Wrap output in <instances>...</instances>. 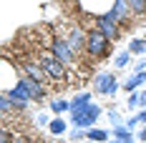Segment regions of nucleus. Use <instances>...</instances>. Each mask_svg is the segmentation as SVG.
I'll list each match as a JSON object with an SVG mask.
<instances>
[{
    "instance_id": "f257e3e1",
    "label": "nucleus",
    "mask_w": 146,
    "mask_h": 143,
    "mask_svg": "<svg viewBox=\"0 0 146 143\" xmlns=\"http://www.w3.org/2000/svg\"><path fill=\"white\" fill-rule=\"evenodd\" d=\"M35 58L40 60V65H43L48 80H53V83H58V86H76V75H73V73L60 63L58 58L50 53V48L38 50V55H35Z\"/></svg>"
},
{
    "instance_id": "f03ea898",
    "label": "nucleus",
    "mask_w": 146,
    "mask_h": 143,
    "mask_svg": "<svg viewBox=\"0 0 146 143\" xmlns=\"http://www.w3.org/2000/svg\"><path fill=\"white\" fill-rule=\"evenodd\" d=\"M111 48H113V43H111L103 33H98L96 28L86 30V55L91 58L93 63L108 58V55H111ZM86 55H83V58H86Z\"/></svg>"
},
{
    "instance_id": "7ed1b4c3",
    "label": "nucleus",
    "mask_w": 146,
    "mask_h": 143,
    "mask_svg": "<svg viewBox=\"0 0 146 143\" xmlns=\"http://www.w3.org/2000/svg\"><path fill=\"white\" fill-rule=\"evenodd\" d=\"M48 48H50V53L58 58V60L68 68V71L78 68V60H81V58L76 55V50L68 45V40H66L63 35H53V38H50V43H48Z\"/></svg>"
},
{
    "instance_id": "20e7f679",
    "label": "nucleus",
    "mask_w": 146,
    "mask_h": 143,
    "mask_svg": "<svg viewBox=\"0 0 146 143\" xmlns=\"http://www.w3.org/2000/svg\"><path fill=\"white\" fill-rule=\"evenodd\" d=\"M103 108L98 105V103H88L86 108H81V111H76V113H71V126L73 128H93V123H98V118H101Z\"/></svg>"
},
{
    "instance_id": "39448f33",
    "label": "nucleus",
    "mask_w": 146,
    "mask_h": 143,
    "mask_svg": "<svg viewBox=\"0 0 146 143\" xmlns=\"http://www.w3.org/2000/svg\"><path fill=\"white\" fill-rule=\"evenodd\" d=\"M118 90H121V83H118L116 73L103 71V73H98V75L93 78V93H98V96H106V98H113Z\"/></svg>"
},
{
    "instance_id": "423d86ee",
    "label": "nucleus",
    "mask_w": 146,
    "mask_h": 143,
    "mask_svg": "<svg viewBox=\"0 0 146 143\" xmlns=\"http://www.w3.org/2000/svg\"><path fill=\"white\" fill-rule=\"evenodd\" d=\"M93 28L98 30V33H103L111 43H118L121 35H123V30L118 28V23H116V18L111 15V10L103 13V15H98V18H93Z\"/></svg>"
},
{
    "instance_id": "0eeeda50",
    "label": "nucleus",
    "mask_w": 146,
    "mask_h": 143,
    "mask_svg": "<svg viewBox=\"0 0 146 143\" xmlns=\"http://www.w3.org/2000/svg\"><path fill=\"white\" fill-rule=\"evenodd\" d=\"M18 73H20V71H18ZM18 80L25 86V90L30 93V98L35 100V103H45V98L50 96V88L43 86V83H40V80H35V78H28V75H23V73H20V75H18Z\"/></svg>"
},
{
    "instance_id": "6e6552de",
    "label": "nucleus",
    "mask_w": 146,
    "mask_h": 143,
    "mask_svg": "<svg viewBox=\"0 0 146 143\" xmlns=\"http://www.w3.org/2000/svg\"><path fill=\"white\" fill-rule=\"evenodd\" d=\"M91 98H93V93H91V90H81V93H76V96L71 98V113L81 111V108H86L88 103H91Z\"/></svg>"
},
{
    "instance_id": "1a4fd4ad",
    "label": "nucleus",
    "mask_w": 146,
    "mask_h": 143,
    "mask_svg": "<svg viewBox=\"0 0 146 143\" xmlns=\"http://www.w3.org/2000/svg\"><path fill=\"white\" fill-rule=\"evenodd\" d=\"M111 138V130L106 128H86V141L91 143H108Z\"/></svg>"
},
{
    "instance_id": "9d476101",
    "label": "nucleus",
    "mask_w": 146,
    "mask_h": 143,
    "mask_svg": "<svg viewBox=\"0 0 146 143\" xmlns=\"http://www.w3.org/2000/svg\"><path fill=\"white\" fill-rule=\"evenodd\" d=\"M48 111L56 113V115H63L66 111L71 113V100H68V98H53L50 103H48Z\"/></svg>"
},
{
    "instance_id": "9b49d317",
    "label": "nucleus",
    "mask_w": 146,
    "mask_h": 143,
    "mask_svg": "<svg viewBox=\"0 0 146 143\" xmlns=\"http://www.w3.org/2000/svg\"><path fill=\"white\" fill-rule=\"evenodd\" d=\"M48 130H50L53 136H63V133L68 130V123H66V118H60V115L50 118V123H48Z\"/></svg>"
},
{
    "instance_id": "f8f14e48",
    "label": "nucleus",
    "mask_w": 146,
    "mask_h": 143,
    "mask_svg": "<svg viewBox=\"0 0 146 143\" xmlns=\"http://www.w3.org/2000/svg\"><path fill=\"white\" fill-rule=\"evenodd\" d=\"M126 50L131 55H146V38H133V40H129Z\"/></svg>"
},
{
    "instance_id": "ddd939ff",
    "label": "nucleus",
    "mask_w": 146,
    "mask_h": 143,
    "mask_svg": "<svg viewBox=\"0 0 146 143\" xmlns=\"http://www.w3.org/2000/svg\"><path fill=\"white\" fill-rule=\"evenodd\" d=\"M131 18H146V0H129Z\"/></svg>"
},
{
    "instance_id": "4468645a",
    "label": "nucleus",
    "mask_w": 146,
    "mask_h": 143,
    "mask_svg": "<svg viewBox=\"0 0 146 143\" xmlns=\"http://www.w3.org/2000/svg\"><path fill=\"white\" fill-rule=\"evenodd\" d=\"M126 65H131V53H129V50H121V53L113 58V68H116V71H123Z\"/></svg>"
},
{
    "instance_id": "2eb2a0df",
    "label": "nucleus",
    "mask_w": 146,
    "mask_h": 143,
    "mask_svg": "<svg viewBox=\"0 0 146 143\" xmlns=\"http://www.w3.org/2000/svg\"><path fill=\"white\" fill-rule=\"evenodd\" d=\"M141 86H144V83H141V80H139V75L133 73L129 80H123V83H121V90H126V93H136Z\"/></svg>"
},
{
    "instance_id": "dca6fc26",
    "label": "nucleus",
    "mask_w": 146,
    "mask_h": 143,
    "mask_svg": "<svg viewBox=\"0 0 146 143\" xmlns=\"http://www.w3.org/2000/svg\"><path fill=\"white\" fill-rule=\"evenodd\" d=\"M111 136H113V138H133L131 128H126L123 123H118V126H113V128H111Z\"/></svg>"
},
{
    "instance_id": "f3484780",
    "label": "nucleus",
    "mask_w": 146,
    "mask_h": 143,
    "mask_svg": "<svg viewBox=\"0 0 146 143\" xmlns=\"http://www.w3.org/2000/svg\"><path fill=\"white\" fill-rule=\"evenodd\" d=\"M126 108H129V111H139V108H141V103H139V90H136V93H129Z\"/></svg>"
},
{
    "instance_id": "a211bd4d",
    "label": "nucleus",
    "mask_w": 146,
    "mask_h": 143,
    "mask_svg": "<svg viewBox=\"0 0 146 143\" xmlns=\"http://www.w3.org/2000/svg\"><path fill=\"white\" fill-rule=\"evenodd\" d=\"M68 138H71L73 143L86 141V130H83V128H73V130H68Z\"/></svg>"
},
{
    "instance_id": "6ab92c4d",
    "label": "nucleus",
    "mask_w": 146,
    "mask_h": 143,
    "mask_svg": "<svg viewBox=\"0 0 146 143\" xmlns=\"http://www.w3.org/2000/svg\"><path fill=\"white\" fill-rule=\"evenodd\" d=\"M13 130H8V128H0V143H13Z\"/></svg>"
},
{
    "instance_id": "aec40b11",
    "label": "nucleus",
    "mask_w": 146,
    "mask_h": 143,
    "mask_svg": "<svg viewBox=\"0 0 146 143\" xmlns=\"http://www.w3.org/2000/svg\"><path fill=\"white\" fill-rule=\"evenodd\" d=\"M108 121H111L113 126H118V123H126V121H121V113H118L116 108H111V111H108Z\"/></svg>"
},
{
    "instance_id": "412c9836",
    "label": "nucleus",
    "mask_w": 146,
    "mask_h": 143,
    "mask_svg": "<svg viewBox=\"0 0 146 143\" xmlns=\"http://www.w3.org/2000/svg\"><path fill=\"white\" fill-rule=\"evenodd\" d=\"M133 118H136V126H146V108H141Z\"/></svg>"
},
{
    "instance_id": "4be33fe9",
    "label": "nucleus",
    "mask_w": 146,
    "mask_h": 143,
    "mask_svg": "<svg viewBox=\"0 0 146 143\" xmlns=\"http://www.w3.org/2000/svg\"><path fill=\"white\" fill-rule=\"evenodd\" d=\"M141 71H146V58H141V60L133 63V73H141Z\"/></svg>"
},
{
    "instance_id": "5701e85b",
    "label": "nucleus",
    "mask_w": 146,
    "mask_h": 143,
    "mask_svg": "<svg viewBox=\"0 0 146 143\" xmlns=\"http://www.w3.org/2000/svg\"><path fill=\"white\" fill-rule=\"evenodd\" d=\"M108 143H133V138H113V136H111Z\"/></svg>"
},
{
    "instance_id": "b1692460",
    "label": "nucleus",
    "mask_w": 146,
    "mask_h": 143,
    "mask_svg": "<svg viewBox=\"0 0 146 143\" xmlns=\"http://www.w3.org/2000/svg\"><path fill=\"white\" fill-rule=\"evenodd\" d=\"M139 103H141V108H146V88L139 90Z\"/></svg>"
},
{
    "instance_id": "393cba45",
    "label": "nucleus",
    "mask_w": 146,
    "mask_h": 143,
    "mask_svg": "<svg viewBox=\"0 0 146 143\" xmlns=\"http://www.w3.org/2000/svg\"><path fill=\"white\" fill-rule=\"evenodd\" d=\"M139 141L146 143V126H141V130H139Z\"/></svg>"
},
{
    "instance_id": "a878e982",
    "label": "nucleus",
    "mask_w": 146,
    "mask_h": 143,
    "mask_svg": "<svg viewBox=\"0 0 146 143\" xmlns=\"http://www.w3.org/2000/svg\"><path fill=\"white\" fill-rule=\"evenodd\" d=\"M3 118H5V113H3V111H0V121H3Z\"/></svg>"
},
{
    "instance_id": "bb28decb",
    "label": "nucleus",
    "mask_w": 146,
    "mask_h": 143,
    "mask_svg": "<svg viewBox=\"0 0 146 143\" xmlns=\"http://www.w3.org/2000/svg\"><path fill=\"white\" fill-rule=\"evenodd\" d=\"M144 58H146V55H144Z\"/></svg>"
}]
</instances>
